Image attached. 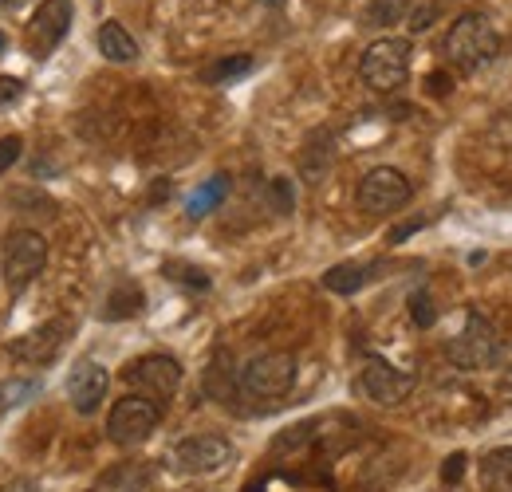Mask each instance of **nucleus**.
Returning a JSON list of instances; mask_svg holds the SVG:
<instances>
[{
    "mask_svg": "<svg viewBox=\"0 0 512 492\" xmlns=\"http://www.w3.org/2000/svg\"><path fill=\"white\" fill-rule=\"evenodd\" d=\"M0 492H36V485H32V481H24V477H16V481L0 485Z\"/></svg>",
    "mask_w": 512,
    "mask_h": 492,
    "instance_id": "nucleus-33",
    "label": "nucleus"
},
{
    "mask_svg": "<svg viewBox=\"0 0 512 492\" xmlns=\"http://www.w3.org/2000/svg\"><path fill=\"white\" fill-rule=\"evenodd\" d=\"M296 386V355L264 351L241 367V394L253 402H276Z\"/></svg>",
    "mask_w": 512,
    "mask_h": 492,
    "instance_id": "nucleus-3",
    "label": "nucleus"
},
{
    "mask_svg": "<svg viewBox=\"0 0 512 492\" xmlns=\"http://www.w3.org/2000/svg\"><path fill=\"white\" fill-rule=\"evenodd\" d=\"M359 390L363 398H371L375 406H402L414 390V374L410 370H398L394 363H386L379 355H367L363 367H359Z\"/></svg>",
    "mask_w": 512,
    "mask_h": 492,
    "instance_id": "nucleus-9",
    "label": "nucleus"
},
{
    "mask_svg": "<svg viewBox=\"0 0 512 492\" xmlns=\"http://www.w3.org/2000/svg\"><path fill=\"white\" fill-rule=\"evenodd\" d=\"M166 461L182 477H209V473H221L233 461V441L221 437V433H193V437H182L166 453Z\"/></svg>",
    "mask_w": 512,
    "mask_h": 492,
    "instance_id": "nucleus-5",
    "label": "nucleus"
},
{
    "mask_svg": "<svg viewBox=\"0 0 512 492\" xmlns=\"http://www.w3.org/2000/svg\"><path fill=\"white\" fill-rule=\"evenodd\" d=\"M410 197H414V185H410V178L402 170H394V166H375L371 174H363V182L355 189V201H359V209L367 217H390Z\"/></svg>",
    "mask_w": 512,
    "mask_h": 492,
    "instance_id": "nucleus-7",
    "label": "nucleus"
},
{
    "mask_svg": "<svg viewBox=\"0 0 512 492\" xmlns=\"http://www.w3.org/2000/svg\"><path fill=\"white\" fill-rule=\"evenodd\" d=\"M410 40H402V36H386V40H375L367 52H363V60H359V75H363V83L371 87V91H379V95H390V91H398V87H406V79H410Z\"/></svg>",
    "mask_w": 512,
    "mask_h": 492,
    "instance_id": "nucleus-2",
    "label": "nucleus"
},
{
    "mask_svg": "<svg viewBox=\"0 0 512 492\" xmlns=\"http://www.w3.org/2000/svg\"><path fill=\"white\" fill-rule=\"evenodd\" d=\"M0 48H4V36H0Z\"/></svg>",
    "mask_w": 512,
    "mask_h": 492,
    "instance_id": "nucleus-35",
    "label": "nucleus"
},
{
    "mask_svg": "<svg viewBox=\"0 0 512 492\" xmlns=\"http://www.w3.org/2000/svg\"><path fill=\"white\" fill-rule=\"evenodd\" d=\"M426 91H430V95H449V79L446 75H430V79H426Z\"/></svg>",
    "mask_w": 512,
    "mask_h": 492,
    "instance_id": "nucleus-31",
    "label": "nucleus"
},
{
    "mask_svg": "<svg viewBox=\"0 0 512 492\" xmlns=\"http://www.w3.org/2000/svg\"><path fill=\"white\" fill-rule=\"evenodd\" d=\"M485 492H512V449H493L481 465Z\"/></svg>",
    "mask_w": 512,
    "mask_h": 492,
    "instance_id": "nucleus-19",
    "label": "nucleus"
},
{
    "mask_svg": "<svg viewBox=\"0 0 512 492\" xmlns=\"http://www.w3.org/2000/svg\"><path fill=\"white\" fill-rule=\"evenodd\" d=\"M438 12H442V4H422V8H414V12H410V32H426V28L438 20Z\"/></svg>",
    "mask_w": 512,
    "mask_h": 492,
    "instance_id": "nucleus-27",
    "label": "nucleus"
},
{
    "mask_svg": "<svg viewBox=\"0 0 512 492\" xmlns=\"http://www.w3.org/2000/svg\"><path fill=\"white\" fill-rule=\"evenodd\" d=\"M48 264V241L36 229H12L4 237V284L8 292H24Z\"/></svg>",
    "mask_w": 512,
    "mask_h": 492,
    "instance_id": "nucleus-6",
    "label": "nucleus"
},
{
    "mask_svg": "<svg viewBox=\"0 0 512 492\" xmlns=\"http://www.w3.org/2000/svg\"><path fill=\"white\" fill-rule=\"evenodd\" d=\"M67 28H71V0H44V4L36 8L32 24H28V44H32V52H36L40 60H44L48 52H56L60 40L67 36Z\"/></svg>",
    "mask_w": 512,
    "mask_h": 492,
    "instance_id": "nucleus-12",
    "label": "nucleus"
},
{
    "mask_svg": "<svg viewBox=\"0 0 512 492\" xmlns=\"http://www.w3.org/2000/svg\"><path fill=\"white\" fill-rule=\"evenodd\" d=\"M166 276L178 280V284H186V288H193V292H205V288H209V276H205L201 268H193V264H166Z\"/></svg>",
    "mask_w": 512,
    "mask_h": 492,
    "instance_id": "nucleus-24",
    "label": "nucleus"
},
{
    "mask_svg": "<svg viewBox=\"0 0 512 492\" xmlns=\"http://www.w3.org/2000/svg\"><path fill=\"white\" fill-rule=\"evenodd\" d=\"M158 426H162V402L142 398V394H127V398H119L111 406L107 437L115 445H138V441H146Z\"/></svg>",
    "mask_w": 512,
    "mask_h": 492,
    "instance_id": "nucleus-8",
    "label": "nucleus"
},
{
    "mask_svg": "<svg viewBox=\"0 0 512 492\" xmlns=\"http://www.w3.org/2000/svg\"><path fill=\"white\" fill-rule=\"evenodd\" d=\"M249 71H253V56H221V60L201 67V83L221 87V83H233V79H241V75H249Z\"/></svg>",
    "mask_w": 512,
    "mask_h": 492,
    "instance_id": "nucleus-20",
    "label": "nucleus"
},
{
    "mask_svg": "<svg viewBox=\"0 0 512 492\" xmlns=\"http://www.w3.org/2000/svg\"><path fill=\"white\" fill-rule=\"evenodd\" d=\"M20 150H24V138L20 134H8V138H0V178L20 162Z\"/></svg>",
    "mask_w": 512,
    "mask_h": 492,
    "instance_id": "nucleus-26",
    "label": "nucleus"
},
{
    "mask_svg": "<svg viewBox=\"0 0 512 492\" xmlns=\"http://www.w3.org/2000/svg\"><path fill=\"white\" fill-rule=\"evenodd\" d=\"M150 465H142V461H127V465H115V469H107L99 481H95V489L91 492H150Z\"/></svg>",
    "mask_w": 512,
    "mask_h": 492,
    "instance_id": "nucleus-14",
    "label": "nucleus"
},
{
    "mask_svg": "<svg viewBox=\"0 0 512 492\" xmlns=\"http://www.w3.org/2000/svg\"><path fill=\"white\" fill-rule=\"evenodd\" d=\"M71 331H75L71 319H48L44 327H36V331L12 339L8 355H12L16 363H24V367H44V363H52V359L64 351V343Z\"/></svg>",
    "mask_w": 512,
    "mask_h": 492,
    "instance_id": "nucleus-11",
    "label": "nucleus"
},
{
    "mask_svg": "<svg viewBox=\"0 0 512 492\" xmlns=\"http://www.w3.org/2000/svg\"><path fill=\"white\" fill-rule=\"evenodd\" d=\"M123 378H127L142 398L166 402V398H174L178 386H182V363L170 359V355H142V359L130 363Z\"/></svg>",
    "mask_w": 512,
    "mask_h": 492,
    "instance_id": "nucleus-10",
    "label": "nucleus"
},
{
    "mask_svg": "<svg viewBox=\"0 0 512 492\" xmlns=\"http://www.w3.org/2000/svg\"><path fill=\"white\" fill-rule=\"evenodd\" d=\"M268 193H272V209L276 213H292V189H288L284 178H276V182L268 185Z\"/></svg>",
    "mask_w": 512,
    "mask_h": 492,
    "instance_id": "nucleus-28",
    "label": "nucleus"
},
{
    "mask_svg": "<svg viewBox=\"0 0 512 492\" xmlns=\"http://www.w3.org/2000/svg\"><path fill=\"white\" fill-rule=\"evenodd\" d=\"M138 311H142V288L123 280V284L111 292V300H107V308H103V319H130V315H138Z\"/></svg>",
    "mask_w": 512,
    "mask_h": 492,
    "instance_id": "nucleus-21",
    "label": "nucleus"
},
{
    "mask_svg": "<svg viewBox=\"0 0 512 492\" xmlns=\"http://www.w3.org/2000/svg\"><path fill=\"white\" fill-rule=\"evenodd\" d=\"M233 390H241V370H233L229 351H217L209 363V374H205V394H213L217 402H229Z\"/></svg>",
    "mask_w": 512,
    "mask_h": 492,
    "instance_id": "nucleus-17",
    "label": "nucleus"
},
{
    "mask_svg": "<svg viewBox=\"0 0 512 492\" xmlns=\"http://www.w3.org/2000/svg\"><path fill=\"white\" fill-rule=\"evenodd\" d=\"M410 315H414L418 327H430V323L438 319V311H434V304H430V292H426V288H418V292L410 296Z\"/></svg>",
    "mask_w": 512,
    "mask_h": 492,
    "instance_id": "nucleus-25",
    "label": "nucleus"
},
{
    "mask_svg": "<svg viewBox=\"0 0 512 492\" xmlns=\"http://www.w3.org/2000/svg\"><path fill=\"white\" fill-rule=\"evenodd\" d=\"M422 225H426V221H410V225H398V229H390V245H402V241H406L414 229H422Z\"/></svg>",
    "mask_w": 512,
    "mask_h": 492,
    "instance_id": "nucleus-30",
    "label": "nucleus"
},
{
    "mask_svg": "<svg viewBox=\"0 0 512 492\" xmlns=\"http://www.w3.org/2000/svg\"><path fill=\"white\" fill-rule=\"evenodd\" d=\"M461 469H465V453H453V457L446 461V469H442V477H446L449 485H453V481L461 477Z\"/></svg>",
    "mask_w": 512,
    "mask_h": 492,
    "instance_id": "nucleus-29",
    "label": "nucleus"
},
{
    "mask_svg": "<svg viewBox=\"0 0 512 492\" xmlns=\"http://www.w3.org/2000/svg\"><path fill=\"white\" fill-rule=\"evenodd\" d=\"M95 44H99V52H103L111 63H134L138 60V44H134V36H130L119 20H107V24L99 28Z\"/></svg>",
    "mask_w": 512,
    "mask_h": 492,
    "instance_id": "nucleus-16",
    "label": "nucleus"
},
{
    "mask_svg": "<svg viewBox=\"0 0 512 492\" xmlns=\"http://www.w3.org/2000/svg\"><path fill=\"white\" fill-rule=\"evenodd\" d=\"M107 390H111V374H107V367H99L91 359H83L67 378V398H71L75 414H83V418L95 414L107 402Z\"/></svg>",
    "mask_w": 512,
    "mask_h": 492,
    "instance_id": "nucleus-13",
    "label": "nucleus"
},
{
    "mask_svg": "<svg viewBox=\"0 0 512 492\" xmlns=\"http://www.w3.org/2000/svg\"><path fill=\"white\" fill-rule=\"evenodd\" d=\"M449 363L457 370H489L497 367V355H501V339L493 331V323L481 315V311H469L465 327L449 339L446 347Z\"/></svg>",
    "mask_w": 512,
    "mask_h": 492,
    "instance_id": "nucleus-4",
    "label": "nucleus"
},
{
    "mask_svg": "<svg viewBox=\"0 0 512 492\" xmlns=\"http://www.w3.org/2000/svg\"><path fill=\"white\" fill-rule=\"evenodd\" d=\"M40 394V382L36 378H12V382H0V410H16L24 402H32Z\"/></svg>",
    "mask_w": 512,
    "mask_h": 492,
    "instance_id": "nucleus-23",
    "label": "nucleus"
},
{
    "mask_svg": "<svg viewBox=\"0 0 512 492\" xmlns=\"http://www.w3.org/2000/svg\"><path fill=\"white\" fill-rule=\"evenodd\" d=\"M406 12H410V0H371L363 8V24L367 28H390V24H402Z\"/></svg>",
    "mask_w": 512,
    "mask_h": 492,
    "instance_id": "nucleus-22",
    "label": "nucleus"
},
{
    "mask_svg": "<svg viewBox=\"0 0 512 492\" xmlns=\"http://www.w3.org/2000/svg\"><path fill=\"white\" fill-rule=\"evenodd\" d=\"M379 268L383 264H335V268L323 272V288L335 292V296H355L367 280H375Z\"/></svg>",
    "mask_w": 512,
    "mask_h": 492,
    "instance_id": "nucleus-15",
    "label": "nucleus"
},
{
    "mask_svg": "<svg viewBox=\"0 0 512 492\" xmlns=\"http://www.w3.org/2000/svg\"><path fill=\"white\" fill-rule=\"evenodd\" d=\"M446 60L457 71H481L501 56V28L489 12L473 8V12H461L446 32V44H442Z\"/></svg>",
    "mask_w": 512,
    "mask_h": 492,
    "instance_id": "nucleus-1",
    "label": "nucleus"
},
{
    "mask_svg": "<svg viewBox=\"0 0 512 492\" xmlns=\"http://www.w3.org/2000/svg\"><path fill=\"white\" fill-rule=\"evenodd\" d=\"M16 95H20V83L16 79H0V103L4 99H16Z\"/></svg>",
    "mask_w": 512,
    "mask_h": 492,
    "instance_id": "nucleus-32",
    "label": "nucleus"
},
{
    "mask_svg": "<svg viewBox=\"0 0 512 492\" xmlns=\"http://www.w3.org/2000/svg\"><path fill=\"white\" fill-rule=\"evenodd\" d=\"M28 0H0V16H8V12H16V8H24Z\"/></svg>",
    "mask_w": 512,
    "mask_h": 492,
    "instance_id": "nucleus-34",
    "label": "nucleus"
},
{
    "mask_svg": "<svg viewBox=\"0 0 512 492\" xmlns=\"http://www.w3.org/2000/svg\"><path fill=\"white\" fill-rule=\"evenodd\" d=\"M229 174H213L209 182H201L197 189H193L190 197H186V217H193V221H201L205 213H213L225 197H229Z\"/></svg>",
    "mask_w": 512,
    "mask_h": 492,
    "instance_id": "nucleus-18",
    "label": "nucleus"
}]
</instances>
